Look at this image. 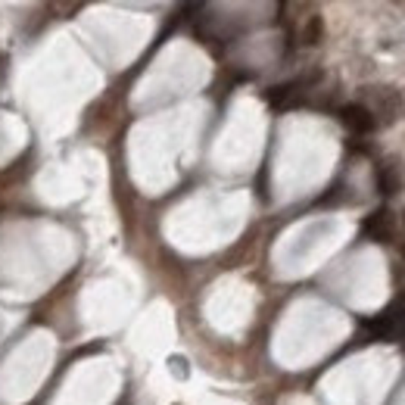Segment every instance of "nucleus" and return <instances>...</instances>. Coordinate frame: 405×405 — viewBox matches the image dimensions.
Listing matches in <instances>:
<instances>
[{
    "instance_id": "obj_1",
    "label": "nucleus",
    "mask_w": 405,
    "mask_h": 405,
    "mask_svg": "<svg viewBox=\"0 0 405 405\" xmlns=\"http://www.w3.org/2000/svg\"><path fill=\"white\" fill-rule=\"evenodd\" d=\"M359 97H361L359 103L374 115V122H378V125H393V122L402 115V110H405L399 91L387 88V84H371V88H361Z\"/></svg>"
},
{
    "instance_id": "obj_2",
    "label": "nucleus",
    "mask_w": 405,
    "mask_h": 405,
    "mask_svg": "<svg viewBox=\"0 0 405 405\" xmlns=\"http://www.w3.org/2000/svg\"><path fill=\"white\" fill-rule=\"evenodd\" d=\"M365 330L371 337H380V340H396V337H405V296L393 302L387 312L374 315L365 321Z\"/></svg>"
},
{
    "instance_id": "obj_3",
    "label": "nucleus",
    "mask_w": 405,
    "mask_h": 405,
    "mask_svg": "<svg viewBox=\"0 0 405 405\" xmlns=\"http://www.w3.org/2000/svg\"><path fill=\"white\" fill-rule=\"evenodd\" d=\"M340 122H343V125L349 128L352 134H371L374 128H378L374 115L368 112L361 103H346V106H340Z\"/></svg>"
},
{
    "instance_id": "obj_4",
    "label": "nucleus",
    "mask_w": 405,
    "mask_h": 405,
    "mask_svg": "<svg viewBox=\"0 0 405 405\" xmlns=\"http://www.w3.org/2000/svg\"><path fill=\"white\" fill-rule=\"evenodd\" d=\"M361 231H365L374 243H390V240H393V231H396L393 212H390V209H378L374 215H368V219H365Z\"/></svg>"
},
{
    "instance_id": "obj_5",
    "label": "nucleus",
    "mask_w": 405,
    "mask_h": 405,
    "mask_svg": "<svg viewBox=\"0 0 405 405\" xmlns=\"http://www.w3.org/2000/svg\"><path fill=\"white\" fill-rule=\"evenodd\" d=\"M378 187H380V193H396L399 191V175H396L390 165H380L378 169Z\"/></svg>"
},
{
    "instance_id": "obj_6",
    "label": "nucleus",
    "mask_w": 405,
    "mask_h": 405,
    "mask_svg": "<svg viewBox=\"0 0 405 405\" xmlns=\"http://www.w3.org/2000/svg\"><path fill=\"white\" fill-rule=\"evenodd\" d=\"M321 32H324L321 16H312L306 25V32H302V41H306V44H318V41H321Z\"/></svg>"
}]
</instances>
